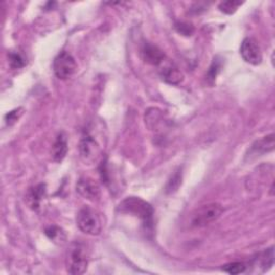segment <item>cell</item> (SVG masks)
Segmentation results:
<instances>
[{"label":"cell","mask_w":275,"mask_h":275,"mask_svg":"<svg viewBox=\"0 0 275 275\" xmlns=\"http://www.w3.org/2000/svg\"><path fill=\"white\" fill-rule=\"evenodd\" d=\"M246 268L247 266L244 262H230L223 266L221 270L228 274H241L246 271Z\"/></svg>","instance_id":"2e32d148"},{"label":"cell","mask_w":275,"mask_h":275,"mask_svg":"<svg viewBox=\"0 0 275 275\" xmlns=\"http://www.w3.org/2000/svg\"><path fill=\"white\" fill-rule=\"evenodd\" d=\"M45 235L50 240L53 242L58 243V244H62L66 241V234L63 230L57 226H50L45 229Z\"/></svg>","instance_id":"5bb4252c"},{"label":"cell","mask_w":275,"mask_h":275,"mask_svg":"<svg viewBox=\"0 0 275 275\" xmlns=\"http://www.w3.org/2000/svg\"><path fill=\"white\" fill-rule=\"evenodd\" d=\"M220 66H219V63L217 62V60H214L213 63H212V66H211L210 70H209V73H208V77L209 79H212V80H215L216 79V76H217V72L219 70Z\"/></svg>","instance_id":"7402d4cb"},{"label":"cell","mask_w":275,"mask_h":275,"mask_svg":"<svg viewBox=\"0 0 275 275\" xmlns=\"http://www.w3.org/2000/svg\"><path fill=\"white\" fill-rule=\"evenodd\" d=\"M67 151H68V146H67L66 136L61 133L56 138V141L54 145H53V150H52L53 159H54V162L56 163L62 162L63 158L66 157Z\"/></svg>","instance_id":"8fae6325"},{"label":"cell","mask_w":275,"mask_h":275,"mask_svg":"<svg viewBox=\"0 0 275 275\" xmlns=\"http://www.w3.org/2000/svg\"><path fill=\"white\" fill-rule=\"evenodd\" d=\"M273 150H274V134L264 136L251 145V152L255 155L266 154Z\"/></svg>","instance_id":"7c38bea8"},{"label":"cell","mask_w":275,"mask_h":275,"mask_svg":"<svg viewBox=\"0 0 275 275\" xmlns=\"http://www.w3.org/2000/svg\"><path fill=\"white\" fill-rule=\"evenodd\" d=\"M141 57L144 62L149 63V65L158 67L161 63L166 59L164 52L158 49L156 45H153L149 42L145 43L141 48Z\"/></svg>","instance_id":"30bf717a"},{"label":"cell","mask_w":275,"mask_h":275,"mask_svg":"<svg viewBox=\"0 0 275 275\" xmlns=\"http://www.w3.org/2000/svg\"><path fill=\"white\" fill-rule=\"evenodd\" d=\"M77 192L80 196L90 201L100 197V187L96 181L89 177H82L77 183Z\"/></svg>","instance_id":"9c48e42d"},{"label":"cell","mask_w":275,"mask_h":275,"mask_svg":"<svg viewBox=\"0 0 275 275\" xmlns=\"http://www.w3.org/2000/svg\"><path fill=\"white\" fill-rule=\"evenodd\" d=\"M240 54L246 62L254 66L260 65L262 61L261 49L258 42L253 38H245L243 40L240 48Z\"/></svg>","instance_id":"8992f818"},{"label":"cell","mask_w":275,"mask_h":275,"mask_svg":"<svg viewBox=\"0 0 275 275\" xmlns=\"http://www.w3.org/2000/svg\"><path fill=\"white\" fill-rule=\"evenodd\" d=\"M158 68H159L158 71H159L162 79L166 83L171 84V85H177V84L181 83L184 79L183 73L178 70V68L172 61L167 58L158 66Z\"/></svg>","instance_id":"ba28073f"},{"label":"cell","mask_w":275,"mask_h":275,"mask_svg":"<svg viewBox=\"0 0 275 275\" xmlns=\"http://www.w3.org/2000/svg\"><path fill=\"white\" fill-rule=\"evenodd\" d=\"M55 76L59 80H67L75 75L78 66L76 59L68 52H61L55 57L53 62Z\"/></svg>","instance_id":"5b68a950"},{"label":"cell","mask_w":275,"mask_h":275,"mask_svg":"<svg viewBox=\"0 0 275 275\" xmlns=\"http://www.w3.org/2000/svg\"><path fill=\"white\" fill-rule=\"evenodd\" d=\"M224 213V208L219 203H208L195 211L192 217V225L197 228L205 227L216 221Z\"/></svg>","instance_id":"277c9868"},{"label":"cell","mask_w":275,"mask_h":275,"mask_svg":"<svg viewBox=\"0 0 275 275\" xmlns=\"http://www.w3.org/2000/svg\"><path fill=\"white\" fill-rule=\"evenodd\" d=\"M77 225L84 234L98 236L102 230V219L98 211L90 207H83L77 215Z\"/></svg>","instance_id":"3957f363"},{"label":"cell","mask_w":275,"mask_h":275,"mask_svg":"<svg viewBox=\"0 0 275 275\" xmlns=\"http://www.w3.org/2000/svg\"><path fill=\"white\" fill-rule=\"evenodd\" d=\"M182 182V176L178 172H176L172 177L170 181H169L168 185H167V193H173L178 188L179 184Z\"/></svg>","instance_id":"d6986e66"},{"label":"cell","mask_w":275,"mask_h":275,"mask_svg":"<svg viewBox=\"0 0 275 275\" xmlns=\"http://www.w3.org/2000/svg\"><path fill=\"white\" fill-rule=\"evenodd\" d=\"M44 193H45V186L43 184H40L29 190L26 198L30 208H33L34 210H37L39 208L41 200L44 196Z\"/></svg>","instance_id":"4fadbf2b"},{"label":"cell","mask_w":275,"mask_h":275,"mask_svg":"<svg viewBox=\"0 0 275 275\" xmlns=\"http://www.w3.org/2000/svg\"><path fill=\"white\" fill-rule=\"evenodd\" d=\"M119 210L122 213L132 214L139 217L146 227H152L154 210L151 204L136 197H128L120 203Z\"/></svg>","instance_id":"6da1fadb"},{"label":"cell","mask_w":275,"mask_h":275,"mask_svg":"<svg viewBox=\"0 0 275 275\" xmlns=\"http://www.w3.org/2000/svg\"><path fill=\"white\" fill-rule=\"evenodd\" d=\"M80 154L84 163L91 165L98 161L100 156V147L91 136H84L80 143Z\"/></svg>","instance_id":"52a82bcc"},{"label":"cell","mask_w":275,"mask_h":275,"mask_svg":"<svg viewBox=\"0 0 275 275\" xmlns=\"http://www.w3.org/2000/svg\"><path fill=\"white\" fill-rule=\"evenodd\" d=\"M243 3L241 2H236V0H229V2H223L220 3L218 8L221 12H224L226 14H232L235 13L238 8L242 5Z\"/></svg>","instance_id":"e0dca14e"},{"label":"cell","mask_w":275,"mask_h":275,"mask_svg":"<svg viewBox=\"0 0 275 275\" xmlns=\"http://www.w3.org/2000/svg\"><path fill=\"white\" fill-rule=\"evenodd\" d=\"M273 258H274V250H273V247L264 250L263 253L259 254L258 258H256L255 260V263L256 266H259L260 268H264V270H266L267 267H271L273 264Z\"/></svg>","instance_id":"9a60e30c"},{"label":"cell","mask_w":275,"mask_h":275,"mask_svg":"<svg viewBox=\"0 0 275 275\" xmlns=\"http://www.w3.org/2000/svg\"><path fill=\"white\" fill-rule=\"evenodd\" d=\"M175 28L181 35L190 36L194 33V28L192 27V25H188V24H185V23H177L175 25Z\"/></svg>","instance_id":"ffe728a7"},{"label":"cell","mask_w":275,"mask_h":275,"mask_svg":"<svg viewBox=\"0 0 275 275\" xmlns=\"http://www.w3.org/2000/svg\"><path fill=\"white\" fill-rule=\"evenodd\" d=\"M9 63L12 69H19L25 66V59L18 53H10Z\"/></svg>","instance_id":"ac0fdd59"},{"label":"cell","mask_w":275,"mask_h":275,"mask_svg":"<svg viewBox=\"0 0 275 275\" xmlns=\"http://www.w3.org/2000/svg\"><path fill=\"white\" fill-rule=\"evenodd\" d=\"M88 266V258L85 245L81 242H73L66 256V267L68 273L80 275L85 273Z\"/></svg>","instance_id":"7a4b0ae2"},{"label":"cell","mask_w":275,"mask_h":275,"mask_svg":"<svg viewBox=\"0 0 275 275\" xmlns=\"http://www.w3.org/2000/svg\"><path fill=\"white\" fill-rule=\"evenodd\" d=\"M19 111H22V110L18 109V110H14V111H12V112L8 113L7 116H6L7 124L12 125L13 123H15V122L18 120V118L20 116V114H22V112H19Z\"/></svg>","instance_id":"44dd1931"}]
</instances>
